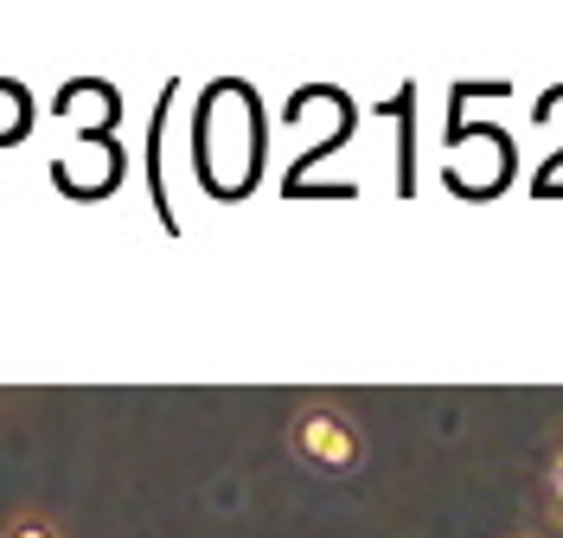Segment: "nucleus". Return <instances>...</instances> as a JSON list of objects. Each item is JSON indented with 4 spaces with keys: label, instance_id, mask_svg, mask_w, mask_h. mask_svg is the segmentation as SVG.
<instances>
[{
    "label": "nucleus",
    "instance_id": "1",
    "mask_svg": "<svg viewBox=\"0 0 563 538\" xmlns=\"http://www.w3.org/2000/svg\"><path fill=\"white\" fill-rule=\"evenodd\" d=\"M288 455L308 468V474H358V462H365V430H358L352 410L327 404V397H308L288 417Z\"/></svg>",
    "mask_w": 563,
    "mask_h": 538
},
{
    "label": "nucleus",
    "instance_id": "2",
    "mask_svg": "<svg viewBox=\"0 0 563 538\" xmlns=\"http://www.w3.org/2000/svg\"><path fill=\"white\" fill-rule=\"evenodd\" d=\"M0 538H65V532H58V519H52V513H38V506H20V513L0 526Z\"/></svg>",
    "mask_w": 563,
    "mask_h": 538
},
{
    "label": "nucleus",
    "instance_id": "3",
    "mask_svg": "<svg viewBox=\"0 0 563 538\" xmlns=\"http://www.w3.org/2000/svg\"><path fill=\"white\" fill-rule=\"evenodd\" d=\"M544 494H551V519L563 526V436H558V449H551V462H544Z\"/></svg>",
    "mask_w": 563,
    "mask_h": 538
},
{
    "label": "nucleus",
    "instance_id": "4",
    "mask_svg": "<svg viewBox=\"0 0 563 538\" xmlns=\"http://www.w3.org/2000/svg\"><path fill=\"white\" fill-rule=\"evenodd\" d=\"M519 538H538V532H519Z\"/></svg>",
    "mask_w": 563,
    "mask_h": 538
}]
</instances>
